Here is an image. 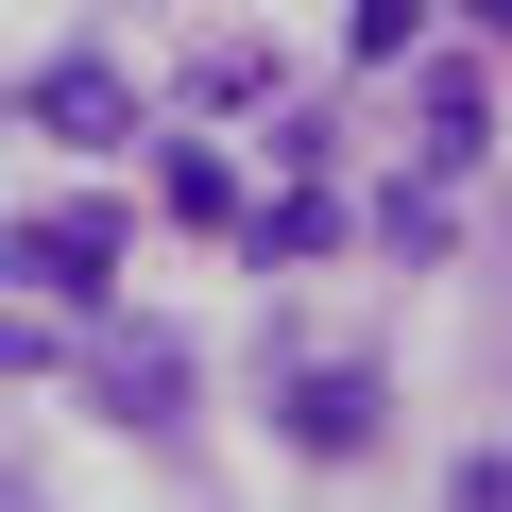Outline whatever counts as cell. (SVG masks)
<instances>
[{
    "label": "cell",
    "instance_id": "6da1fadb",
    "mask_svg": "<svg viewBox=\"0 0 512 512\" xmlns=\"http://www.w3.org/2000/svg\"><path fill=\"white\" fill-rule=\"evenodd\" d=\"M0 256H18V291H69V308H103V274H120V222H103V205H69V222H18Z\"/></svg>",
    "mask_w": 512,
    "mask_h": 512
},
{
    "label": "cell",
    "instance_id": "7a4b0ae2",
    "mask_svg": "<svg viewBox=\"0 0 512 512\" xmlns=\"http://www.w3.org/2000/svg\"><path fill=\"white\" fill-rule=\"evenodd\" d=\"M86 376H103V410H120V427H188V359H171L154 325H103V342H86Z\"/></svg>",
    "mask_w": 512,
    "mask_h": 512
},
{
    "label": "cell",
    "instance_id": "3957f363",
    "mask_svg": "<svg viewBox=\"0 0 512 512\" xmlns=\"http://www.w3.org/2000/svg\"><path fill=\"white\" fill-rule=\"evenodd\" d=\"M18 103H35V137H86V154H103V137H137V103H120V69H35Z\"/></svg>",
    "mask_w": 512,
    "mask_h": 512
},
{
    "label": "cell",
    "instance_id": "277c9868",
    "mask_svg": "<svg viewBox=\"0 0 512 512\" xmlns=\"http://www.w3.org/2000/svg\"><path fill=\"white\" fill-rule=\"evenodd\" d=\"M274 427H291L308 461H325V444H376V376H291V393H274Z\"/></svg>",
    "mask_w": 512,
    "mask_h": 512
},
{
    "label": "cell",
    "instance_id": "5b68a950",
    "mask_svg": "<svg viewBox=\"0 0 512 512\" xmlns=\"http://www.w3.org/2000/svg\"><path fill=\"white\" fill-rule=\"evenodd\" d=\"M188 86H205V103H274V52H256V35H222V52H188Z\"/></svg>",
    "mask_w": 512,
    "mask_h": 512
},
{
    "label": "cell",
    "instance_id": "8992f818",
    "mask_svg": "<svg viewBox=\"0 0 512 512\" xmlns=\"http://www.w3.org/2000/svg\"><path fill=\"white\" fill-rule=\"evenodd\" d=\"M154 188H171V205H188V222H222V205H239V171H222V154H188V137H171V154H154Z\"/></svg>",
    "mask_w": 512,
    "mask_h": 512
}]
</instances>
